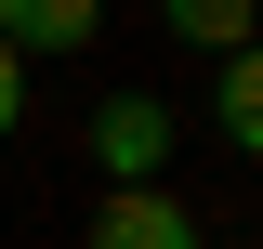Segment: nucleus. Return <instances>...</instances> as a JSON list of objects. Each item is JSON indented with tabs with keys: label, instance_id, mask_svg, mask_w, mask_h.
Returning <instances> with one entry per match:
<instances>
[{
	"label": "nucleus",
	"instance_id": "obj_1",
	"mask_svg": "<svg viewBox=\"0 0 263 249\" xmlns=\"http://www.w3.org/2000/svg\"><path fill=\"white\" fill-rule=\"evenodd\" d=\"M171 144H184V131H171V105H158V92H119V105L92 118L105 184H158V157H171Z\"/></svg>",
	"mask_w": 263,
	"mask_h": 249
},
{
	"label": "nucleus",
	"instance_id": "obj_6",
	"mask_svg": "<svg viewBox=\"0 0 263 249\" xmlns=\"http://www.w3.org/2000/svg\"><path fill=\"white\" fill-rule=\"evenodd\" d=\"M13 118H27V53H0V144H13Z\"/></svg>",
	"mask_w": 263,
	"mask_h": 249
},
{
	"label": "nucleus",
	"instance_id": "obj_5",
	"mask_svg": "<svg viewBox=\"0 0 263 249\" xmlns=\"http://www.w3.org/2000/svg\"><path fill=\"white\" fill-rule=\"evenodd\" d=\"M211 131L224 144H263V66L250 53H224V79H211Z\"/></svg>",
	"mask_w": 263,
	"mask_h": 249
},
{
	"label": "nucleus",
	"instance_id": "obj_2",
	"mask_svg": "<svg viewBox=\"0 0 263 249\" xmlns=\"http://www.w3.org/2000/svg\"><path fill=\"white\" fill-rule=\"evenodd\" d=\"M79 249H197V210H184V197H158V184H119V197L92 210V236H79Z\"/></svg>",
	"mask_w": 263,
	"mask_h": 249
},
{
	"label": "nucleus",
	"instance_id": "obj_3",
	"mask_svg": "<svg viewBox=\"0 0 263 249\" xmlns=\"http://www.w3.org/2000/svg\"><path fill=\"white\" fill-rule=\"evenodd\" d=\"M105 27V0H0V53H79Z\"/></svg>",
	"mask_w": 263,
	"mask_h": 249
},
{
	"label": "nucleus",
	"instance_id": "obj_4",
	"mask_svg": "<svg viewBox=\"0 0 263 249\" xmlns=\"http://www.w3.org/2000/svg\"><path fill=\"white\" fill-rule=\"evenodd\" d=\"M158 27L197 53H250V0H158Z\"/></svg>",
	"mask_w": 263,
	"mask_h": 249
}]
</instances>
